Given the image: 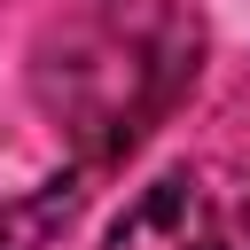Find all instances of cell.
<instances>
[{
    "instance_id": "obj_1",
    "label": "cell",
    "mask_w": 250,
    "mask_h": 250,
    "mask_svg": "<svg viewBox=\"0 0 250 250\" xmlns=\"http://www.w3.org/2000/svg\"><path fill=\"white\" fill-rule=\"evenodd\" d=\"M203 16L195 0H70L23 55L31 109L62 141L78 180H109L195 86Z\"/></svg>"
},
{
    "instance_id": "obj_2",
    "label": "cell",
    "mask_w": 250,
    "mask_h": 250,
    "mask_svg": "<svg viewBox=\"0 0 250 250\" xmlns=\"http://www.w3.org/2000/svg\"><path fill=\"white\" fill-rule=\"evenodd\" d=\"M102 250H250V172L219 156L164 164L109 219Z\"/></svg>"
},
{
    "instance_id": "obj_3",
    "label": "cell",
    "mask_w": 250,
    "mask_h": 250,
    "mask_svg": "<svg viewBox=\"0 0 250 250\" xmlns=\"http://www.w3.org/2000/svg\"><path fill=\"white\" fill-rule=\"evenodd\" d=\"M94 195V180H78L70 164L39 188V195H16V203H0V250H47L70 219H78V203Z\"/></svg>"
}]
</instances>
